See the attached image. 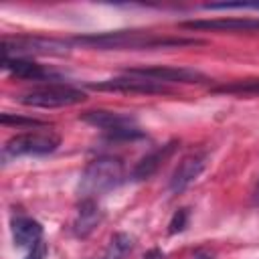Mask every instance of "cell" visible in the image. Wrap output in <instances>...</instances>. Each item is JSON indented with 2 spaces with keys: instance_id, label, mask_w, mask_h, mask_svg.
Here are the masks:
<instances>
[{
  "instance_id": "11",
  "label": "cell",
  "mask_w": 259,
  "mask_h": 259,
  "mask_svg": "<svg viewBox=\"0 0 259 259\" xmlns=\"http://www.w3.org/2000/svg\"><path fill=\"white\" fill-rule=\"evenodd\" d=\"M101 221H103V210L97 204V200L95 198H81L77 208H75L71 231H73L75 237L85 239V237H89L99 227Z\"/></svg>"
},
{
  "instance_id": "17",
  "label": "cell",
  "mask_w": 259,
  "mask_h": 259,
  "mask_svg": "<svg viewBox=\"0 0 259 259\" xmlns=\"http://www.w3.org/2000/svg\"><path fill=\"white\" fill-rule=\"evenodd\" d=\"M204 10H259V2H214L204 4Z\"/></svg>"
},
{
  "instance_id": "13",
  "label": "cell",
  "mask_w": 259,
  "mask_h": 259,
  "mask_svg": "<svg viewBox=\"0 0 259 259\" xmlns=\"http://www.w3.org/2000/svg\"><path fill=\"white\" fill-rule=\"evenodd\" d=\"M2 69L8 71L10 75L18 79H28V81H45L53 79L55 73L45 69L42 65L32 63L30 59H12V57H2Z\"/></svg>"
},
{
  "instance_id": "14",
  "label": "cell",
  "mask_w": 259,
  "mask_h": 259,
  "mask_svg": "<svg viewBox=\"0 0 259 259\" xmlns=\"http://www.w3.org/2000/svg\"><path fill=\"white\" fill-rule=\"evenodd\" d=\"M174 150H176V142H168V144H164V146L152 150L150 154H146V156L134 166L132 178H134V180H146V178L154 176V174L158 172V168L164 164V160L172 156Z\"/></svg>"
},
{
  "instance_id": "7",
  "label": "cell",
  "mask_w": 259,
  "mask_h": 259,
  "mask_svg": "<svg viewBox=\"0 0 259 259\" xmlns=\"http://www.w3.org/2000/svg\"><path fill=\"white\" fill-rule=\"evenodd\" d=\"M125 73L130 75H138V77H146L158 83H204L208 81L206 75H202L196 69H188V67H134L127 69Z\"/></svg>"
},
{
  "instance_id": "5",
  "label": "cell",
  "mask_w": 259,
  "mask_h": 259,
  "mask_svg": "<svg viewBox=\"0 0 259 259\" xmlns=\"http://www.w3.org/2000/svg\"><path fill=\"white\" fill-rule=\"evenodd\" d=\"M22 105L28 107H67V105H77L85 101V93L77 87L65 85V83H49L42 87H34L26 93L20 95L18 99Z\"/></svg>"
},
{
  "instance_id": "3",
  "label": "cell",
  "mask_w": 259,
  "mask_h": 259,
  "mask_svg": "<svg viewBox=\"0 0 259 259\" xmlns=\"http://www.w3.org/2000/svg\"><path fill=\"white\" fill-rule=\"evenodd\" d=\"M69 42L47 36H4L2 57L30 59V57H65L69 55Z\"/></svg>"
},
{
  "instance_id": "8",
  "label": "cell",
  "mask_w": 259,
  "mask_h": 259,
  "mask_svg": "<svg viewBox=\"0 0 259 259\" xmlns=\"http://www.w3.org/2000/svg\"><path fill=\"white\" fill-rule=\"evenodd\" d=\"M89 87L97 91H121V93H170V89L164 83L138 77V75H130V73H125L123 77H113V79L91 83Z\"/></svg>"
},
{
  "instance_id": "19",
  "label": "cell",
  "mask_w": 259,
  "mask_h": 259,
  "mask_svg": "<svg viewBox=\"0 0 259 259\" xmlns=\"http://www.w3.org/2000/svg\"><path fill=\"white\" fill-rule=\"evenodd\" d=\"M0 121L4 125H42V121H38V119H26V117L10 115V113H2Z\"/></svg>"
},
{
  "instance_id": "16",
  "label": "cell",
  "mask_w": 259,
  "mask_h": 259,
  "mask_svg": "<svg viewBox=\"0 0 259 259\" xmlns=\"http://www.w3.org/2000/svg\"><path fill=\"white\" fill-rule=\"evenodd\" d=\"M214 93H233V95H259V77L253 79H239L221 87L212 89Z\"/></svg>"
},
{
  "instance_id": "1",
  "label": "cell",
  "mask_w": 259,
  "mask_h": 259,
  "mask_svg": "<svg viewBox=\"0 0 259 259\" xmlns=\"http://www.w3.org/2000/svg\"><path fill=\"white\" fill-rule=\"evenodd\" d=\"M73 42L97 51H142V49H176V47L202 45V40L196 38L158 36L148 30H113L99 34H83V36H75Z\"/></svg>"
},
{
  "instance_id": "4",
  "label": "cell",
  "mask_w": 259,
  "mask_h": 259,
  "mask_svg": "<svg viewBox=\"0 0 259 259\" xmlns=\"http://www.w3.org/2000/svg\"><path fill=\"white\" fill-rule=\"evenodd\" d=\"M81 119L93 127H99L107 134V140H136L142 138L144 132L138 127L136 117L130 113H119V111H105V109H95V111H85L81 113Z\"/></svg>"
},
{
  "instance_id": "18",
  "label": "cell",
  "mask_w": 259,
  "mask_h": 259,
  "mask_svg": "<svg viewBox=\"0 0 259 259\" xmlns=\"http://www.w3.org/2000/svg\"><path fill=\"white\" fill-rule=\"evenodd\" d=\"M186 225H188V208H178V210L172 214L170 223H168V233H170V235L182 233V231L186 229Z\"/></svg>"
},
{
  "instance_id": "12",
  "label": "cell",
  "mask_w": 259,
  "mask_h": 259,
  "mask_svg": "<svg viewBox=\"0 0 259 259\" xmlns=\"http://www.w3.org/2000/svg\"><path fill=\"white\" fill-rule=\"evenodd\" d=\"M10 231H12V239L14 245L18 247H26L32 249L38 241H42V227L38 221L26 217V214H18L10 221Z\"/></svg>"
},
{
  "instance_id": "22",
  "label": "cell",
  "mask_w": 259,
  "mask_h": 259,
  "mask_svg": "<svg viewBox=\"0 0 259 259\" xmlns=\"http://www.w3.org/2000/svg\"><path fill=\"white\" fill-rule=\"evenodd\" d=\"M251 198H253V204H255V206H259V180L255 182V188H253Z\"/></svg>"
},
{
  "instance_id": "15",
  "label": "cell",
  "mask_w": 259,
  "mask_h": 259,
  "mask_svg": "<svg viewBox=\"0 0 259 259\" xmlns=\"http://www.w3.org/2000/svg\"><path fill=\"white\" fill-rule=\"evenodd\" d=\"M134 249V237H130L127 233H115L105 249V257L103 259H125Z\"/></svg>"
},
{
  "instance_id": "9",
  "label": "cell",
  "mask_w": 259,
  "mask_h": 259,
  "mask_svg": "<svg viewBox=\"0 0 259 259\" xmlns=\"http://www.w3.org/2000/svg\"><path fill=\"white\" fill-rule=\"evenodd\" d=\"M182 28L190 30H217V32H259V18H208V20H186Z\"/></svg>"
},
{
  "instance_id": "21",
  "label": "cell",
  "mask_w": 259,
  "mask_h": 259,
  "mask_svg": "<svg viewBox=\"0 0 259 259\" xmlns=\"http://www.w3.org/2000/svg\"><path fill=\"white\" fill-rule=\"evenodd\" d=\"M212 257H214L212 251H208V249H198L190 259H212Z\"/></svg>"
},
{
  "instance_id": "10",
  "label": "cell",
  "mask_w": 259,
  "mask_h": 259,
  "mask_svg": "<svg viewBox=\"0 0 259 259\" xmlns=\"http://www.w3.org/2000/svg\"><path fill=\"white\" fill-rule=\"evenodd\" d=\"M206 166V154L204 152H192L188 156H184L180 160V164L176 166V170L172 172V178H170V190L172 192H182L186 190L198 176L200 172L204 170Z\"/></svg>"
},
{
  "instance_id": "6",
  "label": "cell",
  "mask_w": 259,
  "mask_h": 259,
  "mask_svg": "<svg viewBox=\"0 0 259 259\" xmlns=\"http://www.w3.org/2000/svg\"><path fill=\"white\" fill-rule=\"evenodd\" d=\"M61 138L51 132H26L16 134L4 144V158H18V156H45L59 148Z\"/></svg>"
},
{
  "instance_id": "20",
  "label": "cell",
  "mask_w": 259,
  "mask_h": 259,
  "mask_svg": "<svg viewBox=\"0 0 259 259\" xmlns=\"http://www.w3.org/2000/svg\"><path fill=\"white\" fill-rule=\"evenodd\" d=\"M45 255H47V245H45V241H38L32 249H28L26 259H45Z\"/></svg>"
},
{
  "instance_id": "2",
  "label": "cell",
  "mask_w": 259,
  "mask_h": 259,
  "mask_svg": "<svg viewBox=\"0 0 259 259\" xmlns=\"http://www.w3.org/2000/svg\"><path fill=\"white\" fill-rule=\"evenodd\" d=\"M123 182V162L113 156H101L87 164L79 180V196L95 198L117 188Z\"/></svg>"
}]
</instances>
